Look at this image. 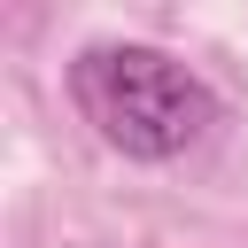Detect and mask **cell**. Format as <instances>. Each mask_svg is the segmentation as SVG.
Instances as JSON below:
<instances>
[{"label":"cell","mask_w":248,"mask_h":248,"mask_svg":"<svg viewBox=\"0 0 248 248\" xmlns=\"http://www.w3.org/2000/svg\"><path fill=\"white\" fill-rule=\"evenodd\" d=\"M70 101L78 116L132 163H170L217 124V93L163 46L140 39H101L70 62Z\"/></svg>","instance_id":"obj_1"}]
</instances>
